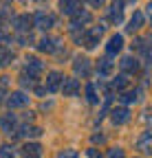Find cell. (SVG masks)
I'll return each instance as SVG.
<instances>
[{"mask_svg": "<svg viewBox=\"0 0 152 158\" xmlns=\"http://www.w3.org/2000/svg\"><path fill=\"white\" fill-rule=\"evenodd\" d=\"M104 31H106V27H104V24L93 27L90 31H86V33H82V35H80V44H84L86 48H95V46L99 44V37L104 35Z\"/></svg>", "mask_w": 152, "mask_h": 158, "instance_id": "obj_1", "label": "cell"}, {"mask_svg": "<svg viewBox=\"0 0 152 158\" xmlns=\"http://www.w3.org/2000/svg\"><path fill=\"white\" fill-rule=\"evenodd\" d=\"M93 20V15H90V11H84V9H80L75 15H71V24H68V31L71 33H77L82 27H86L88 22Z\"/></svg>", "mask_w": 152, "mask_h": 158, "instance_id": "obj_2", "label": "cell"}, {"mask_svg": "<svg viewBox=\"0 0 152 158\" xmlns=\"http://www.w3.org/2000/svg\"><path fill=\"white\" fill-rule=\"evenodd\" d=\"M37 51H42V53H60L62 51V40L60 37H49L44 35L40 42H37Z\"/></svg>", "mask_w": 152, "mask_h": 158, "instance_id": "obj_3", "label": "cell"}, {"mask_svg": "<svg viewBox=\"0 0 152 158\" xmlns=\"http://www.w3.org/2000/svg\"><path fill=\"white\" fill-rule=\"evenodd\" d=\"M33 27L42 29V31H49L55 27V15L53 13H46V11H37L33 15Z\"/></svg>", "mask_w": 152, "mask_h": 158, "instance_id": "obj_4", "label": "cell"}, {"mask_svg": "<svg viewBox=\"0 0 152 158\" xmlns=\"http://www.w3.org/2000/svg\"><path fill=\"white\" fill-rule=\"evenodd\" d=\"M42 70H44V64H42L37 57H27V59H24V75H27V77L35 79Z\"/></svg>", "mask_w": 152, "mask_h": 158, "instance_id": "obj_5", "label": "cell"}, {"mask_svg": "<svg viewBox=\"0 0 152 158\" xmlns=\"http://www.w3.org/2000/svg\"><path fill=\"white\" fill-rule=\"evenodd\" d=\"M11 24H13V29L18 33H29L31 31V24H33V18L29 13H20V15H15L11 20Z\"/></svg>", "mask_w": 152, "mask_h": 158, "instance_id": "obj_6", "label": "cell"}, {"mask_svg": "<svg viewBox=\"0 0 152 158\" xmlns=\"http://www.w3.org/2000/svg\"><path fill=\"white\" fill-rule=\"evenodd\" d=\"M29 94L27 92H22V90H18V92H11L9 97H7V106L11 108V110H18V108H24L27 103H29Z\"/></svg>", "mask_w": 152, "mask_h": 158, "instance_id": "obj_7", "label": "cell"}, {"mask_svg": "<svg viewBox=\"0 0 152 158\" xmlns=\"http://www.w3.org/2000/svg\"><path fill=\"white\" fill-rule=\"evenodd\" d=\"M62 79H64V75H62V73H58V70H51V73L46 75L44 90H46V92H58V90H60V86H62Z\"/></svg>", "mask_w": 152, "mask_h": 158, "instance_id": "obj_8", "label": "cell"}, {"mask_svg": "<svg viewBox=\"0 0 152 158\" xmlns=\"http://www.w3.org/2000/svg\"><path fill=\"white\" fill-rule=\"evenodd\" d=\"M80 88L82 86H80V81L75 77H64L62 79V86H60V90L64 92V97H75L80 92Z\"/></svg>", "mask_w": 152, "mask_h": 158, "instance_id": "obj_9", "label": "cell"}, {"mask_svg": "<svg viewBox=\"0 0 152 158\" xmlns=\"http://www.w3.org/2000/svg\"><path fill=\"white\" fill-rule=\"evenodd\" d=\"M15 127H18V116L15 114H2V116H0V130H2L5 134H15Z\"/></svg>", "mask_w": 152, "mask_h": 158, "instance_id": "obj_10", "label": "cell"}, {"mask_svg": "<svg viewBox=\"0 0 152 158\" xmlns=\"http://www.w3.org/2000/svg\"><path fill=\"white\" fill-rule=\"evenodd\" d=\"M119 68L124 70V75H137L139 73V59L132 57V55H126L119 62Z\"/></svg>", "mask_w": 152, "mask_h": 158, "instance_id": "obj_11", "label": "cell"}, {"mask_svg": "<svg viewBox=\"0 0 152 158\" xmlns=\"http://www.w3.org/2000/svg\"><path fill=\"white\" fill-rule=\"evenodd\" d=\"M108 20L112 24H119L121 20H124V0H115V2L110 5L108 9Z\"/></svg>", "mask_w": 152, "mask_h": 158, "instance_id": "obj_12", "label": "cell"}, {"mask_svg": "<svg viewBox=\"0 0 152 158\" xmlns=\"http://www.w3.org/2000/svg\"><path fill=\"white\" fill-rule=\"evenodd\" d=\"M121 48H124V37H121L119 33L110 35L108 44H106V55H108V57H115V55H117Z\"/></svg>", "mask_w": 152, "mask_h": 158, "instance_id": "obj_13", "label": "cell"}, {"mask_svg": "<svg viewBox=\"0 0 152 158\" xmlns=\"http://www.w3.org/2000/svg\"><path fill=\"white\" fill-rule=\"evenodd\" d=\"M141 94H143V90H141V88H135V90H121V94H119V101H121L124 106L139 103V101H141Z\"/></svg>", "mask_w": 152, "mask_h": 158, "instance_id": "obj_14", "label": "cell"}, {"mask_svg": "<svg viewBox=\"0 0 152 158\" xmlns=\"http://www.w3.org/2000/svg\"><path fill=\"white\" fill-rule=\"evenodd\" d=\"M110 118H112V123H115V125H126V123L130 121V110H128L126 106L115 108V110L110 112Z\"/></svg>", "mask_w": 152, "mask_h": 158, "instance_id": "obj_15", "label": "cell"}, {"mask_svg": "<svg viewBox=\"0 0 152 158\" xmlns=\"http://www.w3.org/2000/svg\"><path fill=\"white\" fill-rule=\"evenodd\" d=\"M42 152H44V147L40 143H27L20 149V156L22 158H42Z\"/></svg>", "mask_w": 152, "mask_h": 158, "instance_id": "obj_16", "label": "cell"}, {"mask_svg": "<svg viewBox=\"0 0 152 158\" xmlns=\"http://www.w3.org/2000/svg\"><path fill=\"white\" fill-rule=\"evenodd\" d=\"M143 24H145V15H143V11H135V15L130 18V22H128L126 31H128V33H137V31L143 29Z\"/></svg>", "mask_w": 152, "mask_h": 158, "instance_id": "obj_17", "label": "cell"}, {"mask_svg": "<svg viewBox=\"0 0 152 158\" xmlns=\"http://www.w3.org/2000/svg\"><path fill=\"white\" fill-rule=\"evenodd\" d=\"M73 70H75V75L90 77V59H86V57H75V62H73Z\"/></svg>", "mask_w": 152, "mask_h": 158, "instance_id": "obj_18", "label": "cell"}, {"mask_svg": "<svg viewBox=\"0 0 152 158\" xmlns=\"http://www.w3.org/2000/svg\"><path fill=\"white\" fill-rule=\"evenodd\" d=\"M82 9V2L80 0H60V11L64 15H75Z\"/></svg>", "mask_w": 152, "mask_h": 158, "instance_id": "obj_19", "label": "cell"}, {"mask_svg": "<svg viewBox=\"0 0 152 158\" xmlns=\"http://www.w3.org/2000/svg\"><path fill=\"white\" fill-rule=\"evenodd\" d=\"M97 73H99L102 77H108V75L112 73V62H110V57H108V55L102 57L99 62H97Z\"/></svg>", "mask_w": 152, "mask_h": 158, "instance_id": "obj_20", "label": "cell"}, {"mask_svg": "<svg viewBox=\"0 0 152 158\" xmlns=\"http://www.w3.org/2000/svg\"><path fill=\"white\" fill-rule=\"evenodd\" d=\"M13 59H15V53L11 48H0V66H2V68H7Z\"/></svg>", "mask_w": 152, "mask_h": 158, "instance_id": "obj_21", "label": "cell"}, {"mask_svg": "<svg viewBox=\"0 0 152 158\" xmlns=\"http://www.w3.org/2000/svg\"><path fill=\"white\" fill-rule=\"evenodd\" d=\"M128 84H130L128 75H124V73H121V75H117L115 79H112V84H110V86L115 88V90H119V92H121V90H126V88H128Z\"/></svg>", "mask_w": 152, "mask_h": 158, "instance_id": "obj_22", "label": "cell"}, {"mask_svg": "<svg viewBox=\"0 0 152 158\" xmlns=\"http://www.w3.org/2000/svg\"><path fill=\"white\" fill-rule=\"evenodd\" d=\"M137 147L145 154H150V132H143L139 138H137Z\"/></svg>", "mask_w": 152, "mask_h": 158, "instance_id": "obj_23", "label": "cell"}, {"mask_svg": "<svg viewBox=\"0 0 152 158\" xmlns=\"http://www.w3.org/2000/svg\"><path fill=\"white\" fill-rule=\"evenodd\" d=\"M86 99H88L90 106L99 103V97H97V90H95V84H86Z\"/></svg>", "mask_w": 152, "mask_h": 158, "instance_id": "obj_24", "label": "cell"}, {"mask_svg": "<svg viewBox=\"0 0 152 158\" xmlns=\"http://www.w3.org/2000/svg\"><path fill=\"white\" fill-rule=\"evenodd\" d=\"M0 158H18V154L11 145H2L0 147Z\"/></svg>", "mask_w": 152, "mask_h": 158, "instance_id": "obj_25", "label": "cell"}, {"mask_svg": "<svg viewBox=\"0 0 152 158\" xmlns=\"http://www.w3.org/2000/svg\"><path fill=\"white\" fill-rule=\"evenodd\" d=\"M18 42H20V46H31L33 44V35L31 33H20L18 35Z\"/></svg>", "mask_w": 152, "mask_h": 158, "instance_id": "obj_26", "label": "cell"}, {"mask_svg": "<svg viewBox=\"0 0 152 158\" xmlns=\"http://www.w3.org/2000/svg\"><path fill=\"white\" fill-rule=\"evenodd\" d=\"M106 158H126V152H124V147H112Z\"/></svg>", "mask_w": 152, "mask_h": 158, "instance_id": "obj_27", "label": "cell"}, {"mask_svg": "<svg viewBox=\"0 0 152 158\" xmlns=\"http://www.w3.org/2000/svg\"><path fill=\"white\" fill-rule=\"evenodd\" d=\"M58 158H80V154L75 152V149H62L58 154Z\"/></svg>", "mask_w": 152, "mask_h": 158, "instance_id": "obj_28", "label": "cell"}, {"mask_svg": "<svg viewBox=\"0 0 152 158\" xmlns=\"http://www.w3.org/2000/svg\"><path fill=\"white\" fill-rule=\"evenodd\" d=\"M7 44H11V35H9V33H2V31H0V48H5Z\"/></svg>", "mask_w": 152, "mask_h": 158, "instance_id": "obj_29", "label": "cell"}, {"mask_svg": "<svg viewBox=\"0 0 152 158\" xmlns=\"http://www.w3.org/2000/svg\"><path fill=\"white\" fill-rule=\"evenodd\" d=\"M20 81H22V86H24V88H35V79H31V77H27V75H22Z\"/></svg>", "mask_w": 152, "mask_h": 158, "instance_id": "obj_30", "label": "cell"}, {"mask_svg": "<svg viewBox=\"0 0 152 158\" xmlns=\"http://www.w3.org/2000/svg\"><path fill=\"white\" fill-rule=\"evenodd\" d=\"M86 156L88 158H102V152L95 149V147H90V149H86Z\"/></svg>", "mask_w": 152, "mask_h": 158, "instance_id": "obj_31", "label": "cell"}, {"mask_svg": "<svg viewBox=\"0 0 152 158\" xmlns=\"http://www.w3.org/2000/svg\"><path fill=\"white\" fill-rule=\"evenodd\" d=\"M11 15V11L9 9H0V24H5V20Z\"/></svg>", "mask_w": 152, "mask_h": 158, "instance_id": "obj_32", "label": "cell"}, {"mask_svg": "<svg viewBox=\"0 0 152 158\" xmlns=\"http://www.w3.org/2000/svg\"><path fill=\"white\" fill-rule=\"evenodd\" d=\"M93 143H99V145L106 143V136L104 134H93Z\"/></svg>", "mask_w": 152, "mask_h": 158, "instance_id": "obj_33", "label": "cell"}, {"mask_svg": "<svg viewBox=\"0 0 152 158\" xmlns=\"http://www.w3.org/2000/svg\"><path fill=\"white\" fill-rule=\"evenodd\" d=\"M86 2H90V5H93L95 9H99V7L104 5V0H86Z\"/></svg>", "mask_w": 152, "mask_h": 158, "instance_id": "obj_34", "label": "cell"}, {"mask_svg": "<svg viewBox=\"0 0 152 158\" xmlns=\"http://www.w3.org/2000/svg\"><path fill=\"white\" fill-rule=\"evenodd\" d=\"M5 94H7V88H2V86H0V103H2V99H5Z\"/></svg>", "mask_w": 152, "mask_h": 158, "instance_id": "obj_35", "label": "cell"}, {"mask_svg": "<svg viewBox=\"0 0 152 158\" xmlns=\"http://www.w3.org/2000/svg\"><path fill=\"white\" fill-rule=\"evenodd\" d=\"M33 90H35V94H37V97H42V94H44V92H46V90H44V88H33Z\"/></svg>", "mask_w": 152, "mask_h": 158, "instance_id": "obj_36", "label": "cell"}, {"mask_svg": "<svg viewBox=\"0 0 152 158\" xmlns=\"http://www.w3.org/2000/svg\"><path fill=\"white\" fill-rule=\"evenodd\" d=\"M0 2H2V0H0Z\"/></svg>", "mask_w": 152, "mask_h": 158, "instance_id": "obj_37", "label": "cell"}]
</instances>
